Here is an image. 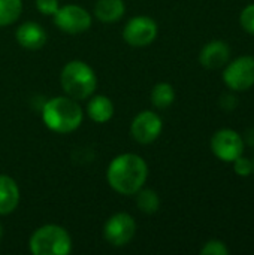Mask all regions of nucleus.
Listing matches in <instances>:
<instances>
[{
    "label": "nucleus",
    "mask_w": 254,
    "mask_h": 255,
    "mask_svg": "<svg viewBox=\"0 0 254 255\" xmlns=\"http://www.w3.org/2000/svg\"><path fill=\"white\" fill-rule=\"evenodd\" d=\"M147 178L148 166L145 160L138 154L127 152L117 155L106 170L109 187L123 196L136 194L144 187Z\"/></svg>",
    "instance_id": "nucleus-1"
},
{
    "label": "nucleus",
    "mask_w": 254,
    "mask_h": 255,
    "mask_svg": "<svg viewBox=\"0 0 254 255\" xmlns=\"http://www.w3.org/2000/svg\"><path fill=\"white\" fill-rule=\"evenodd\" d=\"M84 118V112L81 109V106L78 105V102L72 97H54L49 99L42 109V120L43 124L55 131V133H61V134H67L75 131Z\"/></svg>",
    "instance_id": "nucleus-2"
},
{
    "label": "nucleus",
    "mask_w": 254,
    "mask_h": 255,
    "mask_svg": "<svg viewBox=\"0 0 254 255\" xmlns=\"http://www.w3.org/2000/svg\"><path fill=\"white\" fill-rule=\"evenodd\" d=\"M60 82L64 93L75 100H85L93 96L97 88L94 70L81 60H73L64 64Z\"/></svg>",
    "instance_id": "nucleus-3"
},
{
    "label": "nucleus",
    "mask_w": 254,
    "mask_h": 255,
    "mask_svg": "<svg viewBox=\"0 0 254 255\" xmlns=\"http://www.w3.org/2000/svg\"><path fill=\"white\" fill-rule=\"evenodd\" d=\"M28 247L34 255H67L72 251V239L63 227L46 224L34 230Z\"/></svg>",
    "instance_id": "nucleus-4"
},
{
    "label": "nucleus",
    "mask_w": 254,
    "mask_h": 255,
    "mask_svg": "<svg viewBox=\"0 0 254 255\" xmlns=\"http://www.w3.org/2000/svg\"><path fill=\"white\" fill-rule=\"evenodd\" d=\"M225 84L234 91H246L254 85V57L244 55L226 66Z\"/></svg>",
    "instance_id": "nucleus-5"
},
{
    "label": "nucleus",
    "mask_w": 254,
    "mask_h": 255,
    "mask_svg": "<svg viewBox=\"0 0 254 255\" xmlns=\"http://www.w3.org/2000/svg\"><path fill=\"white\" fill-rule=\"evenodd\" d=\"M54 24L64 33L79 34L91 27V15L82 6L66 4L55 12Z\"/></svg>",
    "instance_id": "nucleus-6"
},
{
    "label": "nucleus",
    "mask_w": 254,
    "mask_h": 255,
    "mask_svg": "<svg viewBox=\"0 0 254 255\" xmlns=\"http://www.w3.org/2000/svg\"><path fill=\"white\" fill-rule=\"evenodd\" d=\"M244 139L240 133L231 128L219 130L211 139V151L217 158L226 163H232L244 152Z\"/></svg>",
    "instance_id": "nucleus-7"
},
{
    "label": "nucleus",
    "mask_w": 254,
    "mask_h": 255,
    "mask_svg": "<svg viewBox=\"0 0 254 255\" xmlns=\"http://www.w3.org/2000/svg\"><path fill=\"white\" fill-rule=\"evenodd\" d=\"M157 22L145 15H139L132 18L123 30V37L130 46H147L154 42L157 37Z\"/></svg>",
    "instance_id": "nucleus-8"
},
{
    "label": "nucleus",
    "mask_w": 254,
    "mask_h": 255,
    "mask_svg": "<svg viewBox=\"0 0 254 255\" xmlns=\"http://www.w3.org/2000/svg\"><path fill=\"white\" fill-rule=\"evenodd\" d=\"M136 232V223L132 215L126 212H118L112 215L103 227V236L108 244L112 247H124L127 245Z\"/></svg>",
    "instance_id": "nucleus-9"
},
{
    "label": "nucleus",
    "mask_w": 254,
    "mask_h": 255,
    "mask_svg": "<svg viewBox=\"0 0 254 255\" xmlns=\"http://www.w3.org/2000/svg\"><path fill=\"white\" fill-rule=\"evenodd\" d=\"M162 128H163L162 118L156 112L142 111L133 118L130 124V134L136 142L147 145L154 142L160 136Z\"/></svg>",
    "instance_id": "nucleus-10"
},
{
    "label": "nucleus",
    "mask_w": 254,
    "mask_h": 255,
    "mask_svg": "<svg viewBox=\"0 0 254 255\" xmlns=\"http://www.w3.org/2000/svg\"><path fill=\"white\" fill-rule=\"evenodd\" d=\"M231 48L222 40H213L204 46L199 55V61L205 69H220L229 63Z\"/></svg>",
    "instance_id": "nucleus-11"
},
{
    "label": "nucleus",
    "mask_w": 254,
    "mask_h": 255,
    "mask_svg": "<svg viewBox=\"0 0 254 255\" xmlns=\"http://www.w3.org/2000/svg\"><path fill=\"white\" fill-rule=\"evenodd\" d=\"M15 37H16V42L22 48L30 49V51L40 49L46 43V31L43 30L40 24L33 22V21L21 24L16 28Z\"/></svg>",
    "instance_id": "nucleus-12"
},
{
    "label": "nucleus",
    "mask_w": 254,
    "mask_h": 255,
    "mask_svg": "<svg viewBox=\"0 0 254 255\" xmlns=\"http://www.w3.org/2000/svg\"><path fill=\"white\" fill-rule=\"evenodd\" d=\"M19 203V188L16 182L6 175H0V215H7Z\"/></svg>",
    "instance_id": "nucleus-13"
},
{
    "label": "nucleus",
    "mask_w": 254,
    "mask_h": 255,
    "mask_svg": "<svg viewBox=\"0 0 254 255\" xmlns=\"http://www.w3.org/2000/svg\"><path fill=\"white\" fill-rule=\"evenodd\" d=\"M126 4L123 0H97L94 4V16L102 22H115L123 18Z\"/></svg>",
    "instance_id": "nucleus-14"
},
{
    "label": "nucleus",
    "mask_w": 254,
    "mask_h": 255,
    "mask_svg": "<svg viewBox=\"0 0 254 255\" xmlns=\"http://www.w3.org/2000/svg\"><path fill=\"white\" fill-rule=\"evenodd\" d=\"M88 117L99 124L109 121L114 115V105L109 97L106 96H94L87 105Z\"/></svg>",
    "instance_id": "nucleus-15"
},
{
    "label": "nucleus",
    "mask_w": 254,
    "mask_h": 255,
    "mask_svg": "<svg viewBox=\"0 0 254 255\" xmlns=\"http://www.w3.org/2000/svg\"><path fill=\"white\" fill-rule=\"evenodd\" d=\"M175 100V91L174 87L168 82H160L154 85L151 91V103L159 109L169 108Z\"/></svg>",
    "instance_id": "nucleus-16"
},
{
    "label": "nucleus",
    "mask_w": 254,
    "mask_h": 255,
    "mask_svg": "<svg viewBox=\"0 0 254 255\" xmlns=\"http://www.w3.org/2000/svg\"><path fill=\"white\" fill-rule=\"evenodd\" d=\"M136 205H138L141 212L151 215V214H156L159 211L160 199H159V196H157V193L154 190L141 188L136 193Z\"/></svg>",
    "instance_id": "nucleus-17"
},
{
    "label": "nucleus",
    "mask_w": 254,
    "mask_h": 255,
    "mask_svg": "<svg viewBox=\"0 0 254 255\" xmlns=\"http://www.w3.org/2000/svg\"><path fill=\"white\" fill-rule=\"evenodd\" d=\"M22 12L21 0H0V27L13 24Z\"/></svg>",
    "instance_id": "nucleus-18"
},
{
    "label": "nucleus",
    "mask_w": 254,
    "mask_h": 255,
    "mask_svg": "<svg viewBox=\"0 0 254 255\" xmlns=\"http://www.w3.org/2000/svg\"><path fill=\"white\" fill-rule=\"evenodd\" d=\"M202 255H229V250L222 241H210L201 250Z\"/></svg>",
    "instance_id": "nucleus-19"
},
{
    "label": "nucleus",
    "mask_w": 254,
    "mask_h": 255,
    "mask_svg": "<svg viewBox=\"0 0 254 255\" xmlns=\"http://www.w3.org/2000/svg\"><path fill=\"white\" fill-rule=\"evenodd\" d=\"M243 28L254 36V4H249L247 7L243 9L241 16H240Z\"/></svg>",
    "instance_id": "nucleus-20"
},
{
    "label": "nucleus",
    "mask_w": 254,
    "mask_h": 255,
    "mask_svg": "<svg viewBox=\"0 0 254 255\" xmlns=\"http://www.w3.org/2000/svg\"><path fill=\"white\" fill-rule=\"evenodd\" d=\"M232 163H234V170H235L237 175H240V176H250L253 173V161H250L249 158L240 155Z\"/></svg>",
    "instance_id": "nucleus-21"
},
{
    "label": "nucleus",
    "mask_w": 254,
    "mask_h": 255,
    "mask_svg": "<svg viewBox=\"0 0 254 255\" xmlns=\"http://www.w3.org/2000/svg\"><path fill=\"white\" fill-rule=\"evenodd\" d=\"M36 9L43 15H55V12L60 9L58 0H36Z\"/></svg>",
    "instance_id": "nucleus-22"
},
{
    "label": "nucleus",
    "mask_w": 254,
    "mask_h": 255,
    "mask_svg": "<svg viewBox=\"0 0 254 255\" xmlns=\"http://www.w3.org/2000/svg\"><path fill=\"white\" fill-rule=\"evenodd\" d=\"M237 105H238V99H237L235 96H232V94H225V96L220 99V106H222L223 109H226V111L235 109Z\"/></svg>",
    "instance_id": "nucleus-23"
},
{
    "label": "nucleus",
    "mask_w": 254,
    "mask_h": 255,
    "mask_svg": "<svg viewBox=\"0 0 254 255\" xmlns=\"http://www.w3.org/2000/svg\"><path fill=\"white\" fill-rule=\"evenodd\" d=\"M247 143H249V145H252V146H254V128H252V130H249V131H247Z\"/></svg>",
    "instance_id": "nucleus-24"
},
{
    "label": "nucleus",
    "mask_w": 254,
    "mask_h": 255,
    "mask_svg": "<svg viewBox=\"0 0 254 255\" xmlns=\"http://www.w3.org/2000/svg\"><path fill=\"white\" fill-rule=\"evenodd\" d=\"M3 238V227H1V224H0V239Z\"/></svg>",
    "instance_id": "nucleus-25"
},
{
    "label": "nucleus",
    "mask_w": 254,
    "mask_h": 255,
    "mask_svg": "<svg viewBox=\"0 0 254 255\" xmlns=\"http://www.w3.org/2000/svg\"><path fill=\"white\" fill-rule=\"evenodd\" d=\"M253 173H254V158H253Z\"/></svg>",
    "instance_id": "nucleus-26"
}]
</instances>
